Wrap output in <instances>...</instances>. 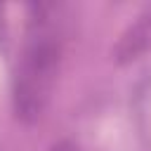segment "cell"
<instances>
[{
	"instance_id": "cell-2",
	"label": "cell",
	"mask_w": 151,
	"mask_h": 151,
	"mask_svg": "<svg viewBox=\"0 0 151 151\" xmlns=\"http://www.w3.org/2000/svg\"><path fill=\"white\" fill-rule=\"evenodd\" d=\"M149 50H151V7L137 14L134 21L120 33L113 47V59L118 64H130L142 54H146Z\"/></svg>"
},
{
	"instance_id": "cell-1",
	"label": "cell",
	"mask_w": 151,
	"mask_h": 151,
	"mask_svg": "<svg viewBox=\"0 0 151 151\" xmlns=\"http://www.w3.org/2000/svg\"><path fill=\"white\" fill-rule=\"evenodd\" d=\"M21 45L12 68V111L35 123L47 111L64 59V5L31 2L24 7Z\"/></svg>"
},
{
	"instance_id": "cell-3",
	"label": "cell",
	"mask_w": 151,
	"mask_h": 151,
	"mask_svg": "<svg viewBox=\"0 0 151 151\" xmlns=\"http://www.w3.org/2000/svg\"><path fill=\"white\" fill-rule=\"evenodd\" d=\"M47 151H83V149H80L73 139H57Z\"/></svg>"
}]
</instances>
